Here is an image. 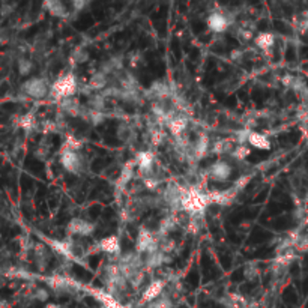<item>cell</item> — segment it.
<instances>
[{"label":"cell","mask_w":308,"mask_h":308,"mask_svg":"<svg viewBox=\"0 0 308 308\" xmlns=\"http://www.w3.org/2000/svg\"><path fill=\"white\" fill-rule=\"evenodd\" d=\"M206 23H207V27L212 30V32H215V34H223V32H226V30L232 26L233 18L229 17L224 12L215 11V12L209 14Z\"/></svg>","instance_id":"9"},{"label":"cell","mask_w":308,"mask_h":308,"mask_svg":"<svg viewBox=\"0 0 308 308\" xmlns=\"http://www.w3.org/2000/svg\"><path fill=\"white\" fill-rule=\"evenodd\" d=\"M239 193L230 187L227 190H213V191H206V197L209 205H220V206H229L235 202L236 196Z\"/></svg>","instance_id":"7"},{"label":"cell","mask_w":308,"mask_h":308,"mask_svg":"<svg viewBox=\"0 0 308 308\" xmlns=\"http://www.w3.org/2000/svg\"><path fill=\"white\" fill-rule=\"evenodd\" d=\"M21 90L24 92V95L29 97V98L42 100L50 94L51 84L45 77H34V78H29L23 83Z\"/></svg>","instance_id":"3"},{"label":"cell","mask_w":308,"mask_h":308,"mask_svg":"<svg viewBox=\"0 0 308 308\" xmlns=\"http://www.w3.org/2000/svg\"><path fill=\"white\" fill-rule=\"evenodd\" d=\"M160 251H163L164 254H171L176 248V242L170 238H164V239H160Z\"/></svg>","instance_id":"34"},{"label":"cell","mask_w":308,"mask_h":308,"mask_svg":"<svg viewBox=\"0 0 308 308\" xmlns=\"http://www.w3.org/2000/svg\"><path fill=\"white\" fill-rule=\"evenodd\" d=\"M77 90H78L77 77L72 72H68V74H64L62 77H59L51 84L50 97L54 98L56 101H62L65 98H72Z\"/></svg>","instance_id":"1"},{"label":"cell","mask_w":308,"mask_h":308,"mask_svg":"<svg viewBox=\"0 0 308 308\" xmlns=\"http://www.w3.org/2000/svg\"><path fill=\"white\" fill-rule=\"evenodd\" d=\"M304 29H308V12H305V15H304Z\"/></svg>","instance_id":"44"},{"label":"cell","mask_w":308,"mask_h":308,"mask_svg":"<svg viewBox=\"0 0 308 308\" xmlns=\"http://www.w3.org/2000/svg\"><path fill=\"white\" fill-rule=\"evenodd\" d=\"M254 44H256L260 50H269V48L274 47V44H275V35L271 34V32H260V34L256 35Z\"/></svg>","instance_id":"23"},{"label":"cell","mask_w":308,"mask_h":308,"mask_svg":"<svg viewBox=\"0 0 308 308\" xmlns=\"http://www.w3.org/2000/svg\"><path fill=\"white\" fill-rule=\"evenodd\" d=\"M83 105L80 104V101L72 97V98H65L59 101V110L60 113L64 114H68V116H72V117H81V113H83Z\"/></svg>","instance_id":"15"},{"label":"cell","mask_w":308,"mask_h":308,"mask_svg":"<svg viewBox=\"0 0 308 308\" xmlns=\"http://www.w3.org/2000/svg\"><path fill=\"white\" fill-rule=\"evenodd\" d=\"M44 308H60V305L56 304V302H48V304H45Z\"/></svg>","instance_id":"43"},{"label":"cell","mask_w":308,"mask_h":308,"mask_svg":"<svg viewBox=\"0 0 308 308\" xmlns=\"http://www.w3.org/2000/svg\"><path fill=\"white\" fill-rule=\"evenodd\" d=\"M97 248L101 250L103 253H107V254H119V251H120L119 238L114 236V235L113 236H105L98 242Z\"/></svg>","instance_id":"16"},{"label":"cell","mask_w":308,"mask_h":308,"mask_svg":"<svg viewBox=\"0 0 308 308\" xmlns=\"http://www.w3.org/2000/svg\"><path fill=\"white\" fill-rule=\"evenodd\" d=\"M48 153H50V147H48V146H45L44 143H41V144L36 147V150H35V157H36L38 160L44 161V160H45V157H48Z\"/></svg>","instance_id":"39"},{"label":"cell","mask_w":308,"mask_h":308,"mask_svg":"<svg viewBox=\"0 0 308 308\" xmlns=\"http://www.w3.org/2000/svg\"><path fill=\"white\" fill-rule=\"evenodd\" d=\"M233 173V167L227 161H217L207 167L206 176L215 182H227Z\"/></svg>","instance_id":"6"},{"label":"cell","mask_w":308,"mask_h":308,"mask_svg":"<svg viewBox=\"0 0 308 308\" xmlns=\"http://www.w3.org/2000/svg\"><path fill=\"white\" fill-rule=\"evenodd\" d=\"M67 233L69 236H92L95 233V224L83 218H72L67 224Z\"/></svg>","instance_id":"8"},{"label":"cell","mask_w":308,"mask_h":308,"mask_svg":"<svg viewBox=\"0 0 308 308\" xmlns=\"http://www.w3.org/2000/svg\"><path fill=\"white\" fill-rule=\"evenodd\" d=\"M160 242L161 240L157 236V233H152L149 229L141 227L138 230L137 240H136V251L141 256L157 253V251H160Z\"/></svg>","instance_id":"2"},{"label":"cell","mask_w":308,"mask_h":308,"mask_svg":"<svg viewBox=\"0 0 308 308\" xmlns=\"http://www.w3.org/2000/svg\"><path fill=\"white\" fill-rule=\"evenodd\" d=\"M60 164L68 173L72 174H81L84 170V163L83 158L78 152L75 150H69V149H64L60 153Z\"/></svg>","instance_id":"5"},{"label":"cell","mask_w":308,"mask_h":308,"mask_svg":"<svg viewBox=\"0 0 308 308\" xmlns=\"http://www.w3.org/2000/svg\"><path fill=\"white\" fill-rule=\"evenodd\" d=\"M210 143H209V137L206 134H199L197 138L191 143V161L197 163L203 158H206V155L210 152Z\"/></svg>","instance_id":"10"},{"label":"cell","mask_w":308,"mask_h":308,"mask_svg":"<svg viewBox=\"0 0 308 308\" xmlns=\"http://www.w3.org/2000/svg\"><path fill=\"white\" fill-rule=\"evenodd\" d=\"M107 86H108V75L104 74L103 71L95 72L89 80V87L92 90H104L107 89Z\"/></svg>","instance_id":"20"},{"label":"cell","mask_w":308,"mask_h":308,"mask_svg":"<svg viewBox=\"0 0 308 308\" xmlns=\"http://www.w3.org/2000/svg\"><path fill=\"white\" fill-rule=\"evenodd\" d=\"M71 60H74L75 64H84L89 60V51L83 47H77L71 53Z\"/></svg>","instance_id":"31"},{"label":"cell","mask_w":308,"mask_h":308,"mask_svg":"<svg viewBox=\"0 0 308 308\" xmlns=\"http://www.w3.org/2000/svg\"><path fill=\"white\" fill-rule=\"evenodd\" d=\"M94 295L104 305V308H125V307L120 304L119 299H116L114 296H111L108 292H95Z\"/></svg>","instance_id":"25"},{"label":"cell","mask_w":308,"mask_h":308,"mask_svg":"<svg viewBox=\"0 0 308 308\" xmlns=\"http://www.w3.org/2000/svg\"><path fill=\"white\" fill-rule=\"evenodd\" d=\"M253 134V131L250 128H245V130H240L236 133V143L238 144H246L250 140V136Z\"/></svg>","instance_id":"36"},{"label":"cell","mask_w":308,"mask_h":308,"mask_svg":"<svg viewBox=\"0 0 308 308\" xmlns=\"http://www.w3.org/2000/svg\"><path fill=\"white\" fill-rule=\"evenodd\" d=\"M34 254H35V260H36V265L41 271L45 269V265L48 263V250L44 243H36L35 248H34Z\"/></svg>","instance_id":"22"},{"label":"cell","mask_w":308,"mask_h":308,"mask_svg":"<svg viewBox=\"0 0 308 308\" xmlns=\"http://www.w3.org/2000/svg\"><path fill=\"white\" fill-rule=\"evenodd\" d=\"M179 226V218L176 213H169L166 217L160 221L158 224V229H157V236L160 239H164V238H169V235L171 232H174Z\"/></svg>","instance_id":"14"},{"label":"cell","mask_w":308,"mask_h":308,"mask_svg":"<svg viewBox=\"0 0 308 308\" xmlns=\"http://www.w3.org/2000/svg\"><path fill=\"white\" fill-rule=\"evenodd\" d=\"M143 281H144V269H143V271H138V272L133 276V278L128 281V284H131L134 289H138V287L143 284Z\"/></svg>","instance_id":"38"},{"label":"cell","mask_w":308,"mask_h":308,"mask_svg":"<svg viewBox=\"0 0 308 308\" xmlns=\"http://www.w3.org/2000/svg\"><path fill=\"white\" fill-rule=\"evenodd\" d=\"M134 166L136 161H128L125 166H123V169L120 170V176H119V180H117V191L120 188V191L127 187V185L133 180V176H134Z\"/></svg>","instance_id":"18"},{"label":"cell","mask_w":308,"mask_h":308,"mask_svg":"<svg viewBox=\"0 0 308 308\" xmlns=\"http://www.w3.org/2000/svg\"><path fill=\"white\" fill-rule=\"evenodd\" d=\"M185 193V187H180L176 182H170L163 193V202L169 206V209L176 213L182 210V197Z\"/></svg>","instance_id":"4"},{"label":"cell","mask_w":308,"mask_h":308,"mask_svg":"<svg viewBox=\"0 0 308 308\" xmlns=\"http://www.w3.org/2000/svg\"><path fill=\"white\" fill-rule=\"evenodd\" d=\"M248 144H251L253 147L256 149H260V150H269L272 147L269 138L265 136V134H260V133H254L250 136V140H248Z\"/></svg>","instance_id":"21"},{"label":"cell","mask_w":308,"mask_h":308,"mask_svg":"<svg viewBox=\"0 0 308 308\" xmlns=\"http://www.w3.org/2000/svg\"><path fill=\"white\" fill-rule=\"evenodd\" d=\"M136 164L138 167V170L141 171L143 176H149L153 174V164H155V153L152 150H141L136 155Z\"/></svg>","instance_id":"12"},{"label":"cell","mask_w":308,"mask_h":308,"mask_svg":"<svg viewBox=\"0 0 308 308\" xmlns=\"http://www.w3.org/2000/svg\"><path fill=\"white\" fill-rule=\"evenodd\" d=\"M233 149H235L233 143L230 140L223 138V140H217L212 144L210 152L213 153V155H226V153H232Z\"/></svg>","instance_id":"24"},{"label":"cell","mask_w":308,"mask_h":308,"mask_svg":"<svg viewBox=\"0 0 308 308\" xmlns=\"http://www.w3.org/2000/svg\"><path fill=\"white\" fill-rule=\"evenodd\" d=\"M250 153H251V149L246 146V144H236L230 155L236 161H243L246 157H250Z\"/></svg>","instance_id":"29"},{"label":"cell","mask_w":308,"mask_h":308,"mask_svg":"<svg viewBox=\"0 0 308 308\" xmlns=\"http://www.w3.org/2000/svg\"><path fill=\"white\" fill-rule=\"evenodd\" d=\"M166 284L167 281L163 280V278H158V280H153L141 293V298H140V302L141 304H150L155 299H158L163 293H164V289H166Z\"/></svg>","instance_id":"11"},{"label":"cell","mask_w":308,"mask_h":308,"mask_svg":"<svg viewBox=\"0 0 308 308\" xmlns=\"http://www.w3.org/2000/svg\"><path fill=\"white\" fill-rule=\"evenodd\" d=\"M17 67H18L20 75H29L30 72L34 71V62L30 59H27V57H20Z\"/></svg>","instance_id":"30"},{"label":"cell","mask_w":308,"mask_h":308,"mask_svg":"<svg viewBox=\"0 0 308 308\" xmlns=\"http://www.w3.org/2000/svg\"><path fill=\"white\" fill-rule=\"evenodd\" d=\"M81 147H83V143H81L78 138H75L74 136H69V137L67 138V141H65V147H64V149H69V150L78 152Z\"/></svg>","instance_id":"37"},{"label":"cell","mask_w":308,"mask_h":308,"mask_svg":"<svg viewBox=\"0 0 308 308\" xmlns=\"http://www.w3.org/2000/svg\"><path fill=\"white\" fill-rule=\"evenodd\" d=\"M87 107L90 110H95V111H105V97L103 94L89 95Z\"/></svg>","instance_id":"27"},{"label":"cell","mask_w":308,"mask_h":308,"mask_svg":"<svg viewBox=\"0 0 308 308\" xmlns=\"http://www.w3.org/2000/svg\"><path fill=\"white\" fill-rule=\"evenodd\" d=\"M35 298H36V301L45 302V301L48 299V290H45V289H36Z\"/></svg>","instance_id":"41"},{"label":"cell","mask_w":308,"mask_h":308,"mask_svg":"<svg viewBox=\"0 0 308 308\" xmlns=\"http://www.w3.org/2000/svg\"><path fill=\"white\" fill-rule=\"evenodd\" d=\"M260 274V269L256 263H246L243 268V275L246 280H256Z\"/></svg>","instance_id":"33"},{"label":"cell","mask_w":308,"mask_h":308,"mask_svg":"<svg viewBox=\"0 0 308 308\" xmlns=\"http://www.w3.org/2000/svg\"><path fill=\"white\" fill-rule=\"evenodd\" d=\"M169 260H170V257L167 254H164L163 251H157V253L147 254L144 257V266H146V269H155V268L166 265Z\"/></svg>","instance_id":"19"},{"label":"cell","mask_w":308,"mask_h":308,"mask_svg":"<svg viewBox=\"0 0 308 308\" xmlns=\"http://www.w3.org/2000/svg\"><path fill=\"white\" fill-rule=\"evenodd\" d=\"M250 180H251V176H240V177H238V179L235 180V183L232 185V187H233L238 193H240V191L245 190L246 185L250 183Z\"/></svg>","instance_id":"35"},{"label":"cell","mask_w":308,"mask_h":308,"mask_svg":"<svg viewBox=\"0 0 308 308\" xmlns=\"http://www.w3.org/2000/svg\"><path fill=\"white\" fill-rule=\"evenodd\" d=\"M71 5H72V8L78 12V11H81L83 8H86V6L89 5V2H84V0H74V2H72Z\"/></svg>","instance_id":"42"},{"label":"cell","mask_w":308,"mask_h":308,"mask_svg":"<svg viewBox=\"0 0 308 308\" xmlns=\"http://www.w3.org/2000/svg\"><path fill=\"white\" fill-rule=\"evenodd\" d=\"M188 114H183V113H176L167 123L166 127L169 128L170 134L173 136V138H177V137H182V134L185 133V130L188 128Z\"/></svg>","instance_id":"13"},{"label":"cell","mask_w":308,"mask_h":308,"mask_svg":"<svg viewBox=\"0 0 308 308\" xmlns=\"http://www.w3.org/2000/svg\"><path fill=\"white\" fill-rule=\"evenodd\" d=\"M42 8L54 17L67 18L69 15V11H68L67 5L64 2H59V0H47V2L42 3Z\"/></svg>","instance_id":"17"},{"label":"cell","mask_w":308,"mask_h":308,"mask_svg":"<svg viewBox=\"0 0 308 308\" xmlns=\"http://www.w3.org/2000/svg\"><path fill=\"white\" fill-rule=\"evenodd\" d=\"M18 125L24 130V131H27V133H30V131H34L36 127H38V122H36V116L32 113V111H29V113H26L24 116H21L20 117V120H18Z\"/></svg>","instance_id":"26"},{"label":"cell","mask_w":308,"mask_h":308,"mask_svg":"<svg viewBox=\"0 0 308 308\" xmlns=\"http://www.w3.org/2000/svg\"><path fill=\"white\" fill-rule=\"evenodd\" d=\"M173 307H174L173 299L167 293H163L158 299H155L153 302L146 305V308H173Z\"/></svg>","instance_id":"28"},{"label":"cell","mask_w":308,"mask_h":308,"mask_svg":"<svg viewBox=\"0 0 308 308\" xmlns=\"http://www.w3.org/2000/svg\"><path fill=\"white\" fill-rule=\"evenodd\" d=\"M238 35H239V38L242 41H250V39H253V32H251V30H248V29H245L243 26H240L238 29Z\"/></svg>","instance_id":"40"},{"label":"cell","mask_w":308,"mask_h":308,"mask_svg":"<svg viewBox=\"0 0 308 308\" xmlns=\"http://www.w3.org/2000/svg\"><path fill=\"white\" fill-rule=\"evenodd\" d=\"M203 223V215H196V217H190V221L187 224V230L193 235H197L202 230Z\"/></svg>","instance_id":"32"}]
</instances>
